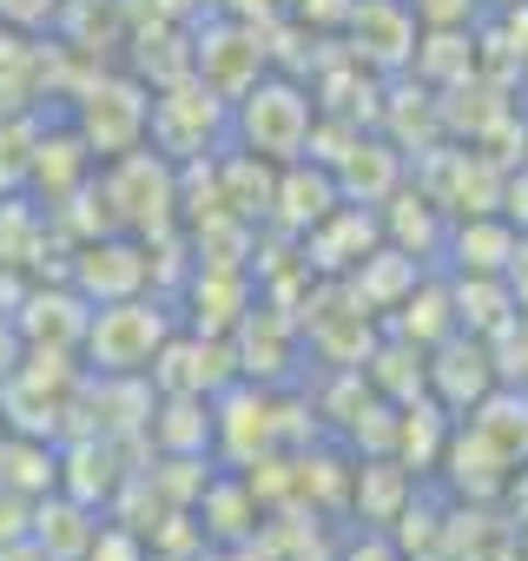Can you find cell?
Masks as SVG:
<instances>
[{"label":"cell","mask_w":528,"mask_h":561,"mask_svg":"<svg viewBox=\"0 0 528 561\" xmlns=\"http://www.w3.org/2000/svg\"><path fill=\"white\" fill-rule=\"evenodd\" d=\"M231 133H238L244 152L264 159V165H298L305 146H311V133H318V106H311L305 87L264 80V73H257V80L231 100Z\"/></svg>","instance_id":"cell-1"},{"label":"cell","mask_w":528,"mask_h":561,"mask_svg":"<svg viewBox=\"0 0 528 561\" xmlns=\"http://www.w3.org/2000/svg\"><path fill=\"white\" fill-rule=\"evenodd\" d=\"M165 337H172V311L159 298H139V291L113 298V305H93L87 331H80L87 364L100 377H139V370H152V357L165 351Z\"/></svg>","instance_id":"cell-2"},{"label":"cell","mask_w":528,"mask_h":561,"mask_svg":"<svg viewBox=\"0 0 528 561\" xmlns=\"http://www.w3.org/2000/svg\"><path fill=\"white\" fill-rule=\"evenodd\" d=\"M146 119H152L146 87H133V80H106V87H93L87 106H80L87 152H93V159H119V152H133L139 133H146Z\"/></svg>","instance_id":"cell-3"},{"label":"cell","mask_w":528,"mask_h":561,"mask_svg":"<svg viewBox=\"0 0 528 561\" xmlns=\"http://www.w3.org/2000/svg\"><path fill=\"white\" fill-rule=\"evenodd\" d=\"M462 244H475V251H515V231L508 225H475V231H462ZM469 264V277H495L502 271V257H462Z\"/></svg>","instance_id":"cell-4"},{"label":"cell","mask_w":528,"mask_h":561,"mask_svg":"<svg viewBox=\"0 0 528 561\" xmlns=\"http://www.w3.org/2000/svg\"><path fill=\"white\" fill-rule=\"evenodd\" d=\"M80 561H146V548H139L133 528H93V541H87Z\"/></svg>","instance_id":"cell-5"},{"label":"cell","mask_w":528,"mask_h":561,"mask_svg":"<svg viewBox=\"0 0 528 561\" xmlns=\"http://www.w3.org/2000/svg\"><path fill=\"white\" fill-rule=\"evenodd\" d=\"M54 14V0H0V21L8 27H41Z\"/></svg>","instance_id":"cell-6"},{"label":"cell","mask_w":528,"mask_h":561,"mask_svg":"<svg viewBox=\"0 0 528 561\" xmlns=\"http://www.w3.org/2000/svg\"><path fill=\"white\" fill-rule=\"evenodd\" d=\"M0 561H47L34 535H14V541H0Z\"/></svg>","instance_id":"cell-7"}]
</instances>
